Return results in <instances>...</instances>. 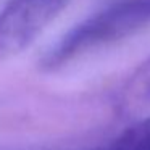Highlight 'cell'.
<instances>
[{
	"mask_svg": "<svg viewBox=\"0 0 150 150\" xmlns=\"http://www.w3.org/2000/svg\"><path fill=\"white\" fill-rule=\"evenodd\" d=\"M150 24V0H110L73 26L40 60V68L55 71L69 62L132 36Z\"/></svg>",
	"mask_w": 150,
	"mask_h": 150,
	"instance_id": "6da1fadb",
	"label": "cell"
},
{
	"mask_svg": "<svg viewBox=\"0 0 150 150\" xmlns=\"http://www.w3.org/2000/svg\"><path fill=\"white\" fill-rule=\"evenodd\" d=\"M66 4L68 0H8L0 10V62L29 47Z\"/></svg>",
	"mask_w": 150,
	"mask_h": 150,
	"instance_id": "7a4b0ae2",
	"label": "cell"
},
{
	"mask_svg": "<svg viewBox=\"0 0 150 150\" xmlns=\"http://www.w3.org/2000/svg\"><path fill=\"white\" fill-rule=\"evenodd\" d=\"M121 107L134 120L150 115V57L129 76L123 89Z\"/></svg>",
	"mask_w": 150,
	"mask_h": 150,
	"instance_id": "3957f363",
	"label": "cell"
},
{
	"mask_svg": "<svg viewBox=\"0 0 150 150\" xmlns=\"http://www.w3.org/2000/svg\"><path fill=\"white\" fill-rule=\"evenodd\" d=\"M103 150H150V115L134 120Z\"/></svg>",
	"mask_w": 150,
	"mask_h": 150,
	"instance_id": "277c9868",
	"label": "cell"
}]
</instances>
